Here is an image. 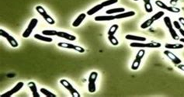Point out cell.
<instances>
[{
	"instance_id": "30bf717a",
	"label": "cell",
	"mask_w": 184,
	"mask_h": 97,
	"mask_svg": "<svg viewBox=\"0 0 184 97\" xmlns=\"http://www.w3.org/2000/svg\"><path fill=\"white\" fill-rule=\"evenodd\" d=\"M23 86H24V83H23V82H19L18 83H16V85L14 86L13 88L11 89L10 90L6 92V93H3L1 95V96H12L13 95H14L15 93H16L17 92L20 90L21 89L23 88Z\"/></svg>"
},
{
	"instance_id": "e0dca14e",
	"label": "cell",
	"mask_w": 184,
	"mask_h": 97,
	"mask_svg": "<svg viewBox=\"0 0 184 97\" xmlns=\"http://www.w3.org/2000/svg\"><path fill=\"white\" fill-rule=\"evenodd\" d=\"M104 7L103 6V5L102 4H98L97 6H95L92 8V9H90V10H88L86 14L89 15V16H92V15H94L95 13H97V12H99V10H101L102 9H104Z\"/></svg>"
},
{
	"instance_id": "f1b7e54d",
	"label": "cell",
	"mask_w": 184,
	"mask_h": 97,
	"mask_svg": "<svg viewBox=\"0 0 184 97\" xmlns=\"http://www.w3.org/2000/svg\"><path fill=\"white\" fill-rule=\"evenodd\" d=\"M166 10H167V11L169 12H171V13H180V8H177V7H175V6H167V8H166Z\"/></svg>"
},
{
	"instance_id": "52a82bcc",
	"label": "cell",
	"mask_w": 184,
	"mask_h": 97,
	"mask_svg": "<svg viewBox=\"0 0 184 97\" xmlns=\"http://www.w3.org/2000/svg\"><path fill=\"white\" fill-rule=\"evenodd\" d=\"M58 46L59 47L66 49H71L74 51H77L78 53H84L85 52V49L83 48V47L78 46V45H75V44H69V43H64V42H59L58 44Z\"/></svg>"
},
{
	"instance_id": "d4e9b609",
	"label": "cell",
	"mask_w": 184,
	"mask_h": 97,
	"mask_svg": "<svg viewBox=\"0 0 184 97\" xmlns=\"http://www.w3.org/2000/svg\"><path fill=\"white\" fill-rule=\"evenodd\" d=\"M42 34L45 35V36H57L58 34V31L54 30H44L42 31Z\"/></svg>"
},
{
	"instance_id": "484cf974",
	"label": "cell",
	"mask_w": 184,
	"mask_h": 97,
	"mask_svg": "<svg viewBox=\"0 0 184 97\" xmlns=\"http://www.w3.org/2000/svg\"><path fill=\"white\" fill-rule=\"evenodd\" d=\"M108 40L109 41L111 42V44L113 46H118L119 44V41L114 35H108Z\"/></svg>"
},
{
	"instance_id": "7c38bea8",
	"label": "cell",
	"mask_w": 184,
	"mask_h": 97,
	"mask_svg": "<svg viewBox=\"0 0 184 97\" xmlns=\"http://www.w3.org/2000/svg\"><path fill=\"white\" fill-rule=\"evenodd\" d=\"M27 86L28 87H29V89H30V91H31V93H32L33 96L40 97V94L39 93H38V91H37V86H36L35 82H28Z\"/></svg>"
},
{
	"instance_id": "2e32d148",
	"label": "cell",
	"mask_w": 184,
	"mask_h": 97,
	"mask_svg": "<svg viewBox=\"0 0 184 97\" xmlns=\"http://www.w3.org/2000/svg\"><path fill=\"white\" fill-rule=\"evenodd\" d=\"M96 21H112L116 20L115 16L112 15H106V16H98L94 18Z\"/></svg>"
},
{
	"instance_id": "44dd1931",
	"label": "cell",
	"mask_w": 184,
	"mask_h": 97,
	"mask_svg": "<svg viewBox=\"0 0 184 97\" xmlns=\"http://www.w3.org/2000/svg\"><path fill=\"white\" fill-rule=\"evenodd\" d=\"M141 60H142V59H141V58H135V59L134 60L133 63H132V65H131V69L134 70V71L138 70V68H139V67H140Z\"/></svg>"
},
{
	"instance_id": "7a4b0ae2",
	"label": "cell",
	"mask_w": 184,
	"mask_h": 97,
	"mask_svg": "<svg viewBox=\"0 0 184 97\" xmlns=\"http://www.w3.org/2000/svg\"><path fill=\"white\" fill-rule=\"evenodd\" d=\"M131 47H147V48H159L162 46L161 44L159 42L152 41L149 43H141V42H133L130 44Z\"/></svg>"
},
{
	"instance_id": "e575fe53",
	"label": "cell",
	"mask_w": 184,
	"mask_h": 97,
	"mask_svg": "<svg viewBox=\"0 0 184 97\" xmlns=\"http://www.w3.org/2000/svg\"><path fill=\"white\" fill-rule=\"evenodd\" d=\"M177 67H178V68H179V69L182 70V71H183V72H184V65H182V64H180V65H177Z\"/></svg>"
},
{
	"instance_id": "9a60e30c",
	"label": "cell",
	"mask_w": 184,
	"mask_h": 97,
	"mask_svg": "<svg viewBox=\"0 0 184 97\" xmlns=\"http://www.w3.org/2000/svg\"><path fill=\"white\" fill-rule=\"evenodd\" d=\"M135 15V12L134 11H129V12H124L121 13H118V15H115V19L119 20V19H124L127 18V17H131Z\"/></svg>"
},
{
	"instance_id": "8d00e7d4",
	"label": "cell",
	"mask_w": 184,
	"mask_h": 97,
	"mask_svg": "<svg viewBox=\"0 0 184 97\" xmlns=\"http://www.w3.org/2000/svg\"><path fill=\"white\" fill-rule=\"evenodd\" d=\"M180 40L181 42H182V43H184V37H183V38H181V39H180Z\"/></svg>"
},
{
	"instance_id": "ffe728a7",
	"label": "cell",
	"mask_w": 184,
	"mask_h": 97,
	"mask_svg": "<svg viewBox=\"0 0 184 97\" xmlns=\"http://www.w3.org/2000/svg\"><path fill=\"white\" fill-rule=\"evenodd\" d=\"M125 11L124 8H113V9H110L108 10H106V13L107 15H111V14H115V13H121Z\"/></svg>"
},
{
	"instance_id": "4fadbf2b",
	"label": "cell",
	"mask_w": 184,
	"mask_h": 97,
	"mask_svg": "<svg viewBox=\"0 0 184 97\" xmlns=\"http://www.w3.org/2000/svg\"><path fill=\"white\" fill-rule=\"evenodd\" d=\"M87 14L85 13H81L78 15V16L75 20L73 23H72V27H78V26H80V24L83 23V21L84 20L86 17Z\"/></svg>"
},
{
	"instance_id": "74e56055",
	"label": "cell",
	"mask_w": 184,
	"mask_h": 97,
	"mask_svg": "<svg viewBox=\"0 0 184 97\" xmlns=\"http://www.w3.org/2000/svg\"><path fill=\"white\" fill-rule=\"evenodd\" d=\"M134 1H138V0H134Z\"/></svg>"
},
{
	"instance_id": "8fae6325",
	"label": "cell",
	"mask_w": 184,
	"mask_h": 97,
	"mask_svg": "<svg viewBox=\"0 0 184 97\" xmlns=\"http://www.w3.org/2000/svg\"><path fill=\"white\" fill-rule=\"evenodd\" d=\"M57 36L61 38H64V39L69 40H71V41H74L76 40V37L75 35L70 34V33H68L66 32H63V31H58V34Z\"/></svg>"
},
{
	"instance_id": "1f68e13d",
	"label": "cell",
	"mask_w": 184,
	"mask_h": 97,
	"mask_svg": "<svg viewBox=\"0 0 184 97\" xmlns=\"http://www.w3.org/2000/svg\"><path fill=\"white\" fill-rule=\"evenodd\" d=\"M155 4H156L157 6L163 9H166V8H167V6H167L165 2H162V1H160V0H156V1H155Z\"/></svg>"
},
{
	"instance_id": "8992f818",
	"label": "cell",
	"mask_w": 184,
	"mask_h": 97,
	"mask_svg": "<svg viewBox=\"0 0 184 97\" xmlns=\"http://www.w3.org/2000/svg\"><path fill=\"white\" fill-rule=\"evenodd\" d=\"M37 23H38V20L36 18H33L31 20H30L29 25H28L27 28L24 30V32L23 33V38H28L30 37V34L32 33L33 30H34V28L37 27Z\"/></svg>"
},
{
	"instance_id": "277c9868",
	"label": "cell",
	"mask_w": 184,
	"mask_h": 97,
	"mask_svg": "<svg viewBox=\"0 0 184 97\" xmlns=\"http://www.w3.org/2000/svg\"><path fill=\"white\" fill-rule=\"evenodd\" d=\"M98 78V73L97 72H92L89 77V84H88V90L90 93H93L97 90L96 87V81Z\"/></svg>"
},
{
	"instance_id": "603a6c76",
	"label": "cell",
	"mask_w": 184,
	"mask_h": 97,
	"mask_svg": "<svg viewBox=\"0 0 184 97\" xmlns=\"http://www.w3.org/2000/svg\"><path fill=\"white\" fill-rule=\"evenodd\" d=\"M173 26H174V27L176 28V29L179 30V32L180 33V34L182 35L183 37H184V29H183L182 28V27H181V25H180V22L175 20V21H173Z\"/></svg>"
},
{
	"instance_id": "d590c367",
	"label": "cell",
	"mask_w": 184,
	"mask_h": 97,
	"mask_svg": "<svg viewBox=\"0 0 184 97\" xmlns=\"http://www.w3.org/2000/svg\"><path fill=\"white\" fill-rule=\"evenodd\" d=\"M178 1H180V0H170V4L175 5L176 3H177Z\"/></svg>"
},
{
	"instance_id": "3957f363",
	"label": "cell",
	"mask_w": 184,
	"mask_h": 97,
	"mask_svg": "<svg viewBox=\"0 0 184 97\" xmlns=\"http://www.w3.org/2000/svg\"><path fill=\"white\" fill-rule=\"evenodd\" d=\"M35 9H36V10L37 11V13L44 19V20L46 21L48 24H50V25H54V24L55 23V20L50 15L48 14L46 10L44 9V7H42L41 6H37Z\"/></svg>"
},
{
	"instance_id": "83f0119b",
	"label": "cell",
	"mask_w": 184,
	"mask_h": 97,
	"mask_svg": "<svg viewBox=\"0 0 184 97\" xmlns=\"http://www.w3.org/2000/svg\"><path fill=\"white\" fill-rule=\"evenodd\" d=\"M164 15H165V13H164L163 11H159L158 12V13H156L155 14H154L151 18H152L154 21H156L158 20H159L161 17H162Z\"/></svg>"
},
{
	"instance_id": "f546056e",
	"label": "cell",
	"mask_w": 184,
	"mask_h": 97,
	"mask_svg": "<svg viewBox=\"0 0 184 97\" xmlns=\"http://www.w3.org/2000/svg\"><path fill=\"white\" fill-rule=\"evenodd\" d=\"M144 3H145V11L147 12L148 13H151L153 11V8H152V6L151 4V2H144Z\"/></svg>"
},
{
	"instance_id": "d6a6232c",
	"label": "cell",
	"mask_w": 184,
	"mask_h": 97,
	"mask_svg": "<svg viewBox=\"0 0 184 97\" xmlns=\"http://www.w3.org/2000/svg\"><path fill=\"white\" fill-rule=\"evenodd\" d=\"M145 50H144V49H141V50L138 51V53H137L135 58H141V59H142L143 57L145 56Z\"/></svg>"
},
{
	"instance_id": "7402d4cb",
	"label": "cell",
	"mask_w": 184,
	"mask_h": 97,
	"mask_svg": "<svg viewBox=\"0 0 184 97\" xmlns=\"http://www.w3.org/2000/svg\"><path fill=\"white\" fill-rule=\"evenodd\" d=\"M155 21L152 20V18H150L148 19V20H145L144 23L141 25V29H147V28L150 27L153 24V23H154Z\"/></svg>"
},
{
	"instance_id": "cb8c5ba5",
	"label": "cell",
	"mask_w": 184,
	"mask_h": 97,
	"mask_svg": "<svg viewBox=\"0 0 184 97\" xmlns=\"http://www.w3.org/2000/svg\"><path fill=\"white\" fill-rule=\"evenodd\" d=\"M40 91H41V93L42 94H44L45 96H48V97H56L57 96L55 94H54L53 93H51V92H50V91L48 90V89H45V88H41Z\"/></svg>"
},
{
	"instance_id": "5bb4252c",
	"label": "cell",
	"mask_w": 184,
	"mask_h": 97,
	"mask_svg": "<svg viewBox=\"0 0 184 97\" xmlns=\"http://www.w3.org/2000/svg\"><path fill=\"white\" fill-rule=\"evenodd\" d=\"M125 38L129 40H134V41L137 42H144L146 40V38L144 37H140V36H136V35H131L127 34L125 36Z\"/></svg>"
},
{
	"instance_id": "4316f807",
	"label": "cell",
	"mask_w": 184,
	"mask_h": 97,
	"mask_svg": "<svg viewBox=\"0 0 184 97\" xmlns=\"http://www.w3.org/2000/svg\"><path fill=\"white\" fill-rule=\"evenodd\" d=\"M118 28H119V26L118 24H113L110 27L108 30V35H114L116 33V32L118 31Z\"/></svg>"
},
{
	"instance_id": "9c48e42d",
	"label": "cell",
	"mask_w": 184,
	"mask_h": 97,
	"mask_svg": "<svg viewBox=\"0 0 184 97\" xmlns=\"http://www.w3.org/2000/svg\"><path fill=\"white\" fill-rule=\"evenodd\" d=\"M164 54H165L167 58H169V60H170L174 65H178L182 63L181 59H180V58H178L177 56L174 53H173L172 51H169V50H166V51H164Z\"/></svg>"
},
{
	"instance_id": "836d02e7",
	"label": "cell",
	"mask_w": 184,
	"mask_h": 97,
	"mask_svg": "<svg viewBox=\"0 0 184 97\" xmlns=\"http://www.w3.org/2000/svg\"><path fill=\"white\" fill-rule=\"evenodd\" d=\"M179 22L184 27V17H180V18H179Z\"/></svg>"
},
{
	"instance_id": "d6986e66",
	"label": "cell",
	"mask_w": 184,
	"mask_h": 97,
	"mask_svg": "<svg viewBox=\"0 0 184 97\" xmlns=\"http://www.w3.org/2000/svg\"><path fill=\"white\" fill-rule=\"evenodd\" d=\"M165 47L167 49H172V50H178V49H183L184 45L182 44H166Z\"/></svg>"
},
{
	"instance_id": "ac0fdd59",
	"label": "cell",
	"mask_w": 184,
	"mask_h": 97,
	"mask_svg": "<svg viewBox=\"0 0 184 97\" xmlns=\"http://www.w3.org/2000/svg\"><path fill=\"white\" fill-rule=\"evenodd\" d=\"M34 38L37 40H41V41L48 42V43H51V42L53 41V39L51 37H49L48 36H45V35L39 34V33L34 34Z\"/></svg>"
},
{
	"instance_id": "5b68a950",
	"label": "cell",
	"mask_w": 184,
	"mask_h": 97,
	"mask_svg": "<svg viewBox=\"0 0 184 97\" xmlns=\"http://www.w3.org/2000/svg\"><path fill=\"white\" fill-rule=\"evenodd\" d=\"M60 83L62 86H64V88L66 89L67 90L69 91L70 94L73 97H80V94L78 91L76 90V89L74 88L72 85H71L69 81H67L66 79H61Z\"/></svg>"
},
{
	"instance_id": "4dcf8cb0",
	"label": "cell",
	"mask_w": 184,
	"mask_h": 97,
	"mask_svg": "<svg viewBox=\"0 0 184 97\" xmlns=\"http://www.w3.org/2000/svg\"><path fill=\"white\" fill-rule=\"evenodd\" d=\"M118 2V0H106L105 2H102L101 4L103 5V6L106 7L109 6H111V5H113L117 3Z\"/></svg>"
},
{
	"instance_id": "6da1fadb",
	"label": "cell",
	"mask_w": 184,
	"mask_h": 97,
	"mask_svg": "<svg viewBox=\"0 0 184 97\" xmlns=\"http://www.w3.org/2000/svg\"><path fill=\"white\" fill-rule=\"evenodd\" d=\"M163 21L166 27L168 28L169 32L170 33L172 38H173V40H180V37H179V35H178V33H176L175 29H174V26H173V23H172V21H171L170 17H169V16H165L163 19Z\"/></svg>"
},
{
	"instance_id": "ba28073f",
	"label": "cell",
	"mask_w": 184,
	"mask_h": 97,
	"mask_svg": "<svg viewBox=\"0 0 184 97\" xmlns=\"http://www.w3.org/2000/svg\"><path fill=\"white\" fill-rule=\"evenodd\" d=\"M0 35L2 36V37H4L5 39L7 40V41L9 42V44L11 45L13 47H17L19 46V44L17 40H16L15 38H14L13 36L8 33L6 31H5L3 29H0Z\"/></svg>"
}]
</instances>
